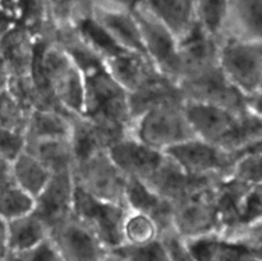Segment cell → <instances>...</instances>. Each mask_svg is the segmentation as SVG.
<instances>
[{"label":"cell","mask_w":262,"mask_h":261,"mask_svg":"<svg viewBox=\"0 0 262 261\" xmlns=\"http://www.w3.org/2000/svg\"><path fill=\"white\" fill-rule=\"evenodd\" d=\"M50 174L41 161L26 150L12 163V179L33 199L45 187Z\"/></svg>","instance_id":"f546056e"},{"label":"cell","mask_w":262,"mask_h":261,"mask_svg":"<svg viewBox=\"0 0 262 261\" xmlns=\"http://www.w3.org/2000/svg\"><path fill=\"white\" fill-rule=\"evenodd\" d=\"M143 7L158 18L178 41L196 26L194 0H146Z\"/></svg>","instance_id":"d4e9b609"},{"label":"cell","mask_w":262,"mask_h":261,"mask_svg":"<svg viewBox=\"0 0 262 261\" xmlns=\"http://www.w3.org/2000/svg\"><path fill=\"white\" fill-rule=\"evenodd\" d=\"M28 113L8 87L0 90V129L23 133Z\"/></svg>","instance_id":"d590c367"},{"label":"cell","mask_w":262,"mask_h":261,"mask_svg":"<svg viewBox=\"0 0 262 261\" xmlns=\"http://www.w3.org/2000/svg\"><path fill=\"white\" fill-rule=\"evenodd\" d=\"M260 140H262V118L247 109L235 115L232 125L217 146L238 159Z\"/></svg>","instance_id":"484cf974"},{"label":"cell","mask_w":262,"mask_h":261,"mask_svg":"<svg viewBox=\"0 0 262 261\" xmlns=\"http://www.w3.org/2000/svg\"><path fill=\"white\" fill-rule=\"evenodd\" d=\"M222 235L232 238V240L245 245L256 257L262 261V220L243 225V227L235 229L234 232Z\"/></svg>","instance_id":"f35d334b"},{"label":"cell","mask_w":262,"mask_h":261,"mask_svg":"<svg viewBox=\"0 0 262 261\" xmlns=\"http://www.w3.org/2000/svg\"><path fill=\"white\" fill-rule=\"evenodd\" d=\"M25 148L26 141L22 132L0 129V158L13 163Z\"/></svg>","instance_id":"b9f144b4"},{"label":"cell","mask_w":262,"mask_h":261,"mask_svg":"<svg viewBox=\"0 0 262 261\" xmlns=\"http://www.w3.org/2000/svg\"><path fill=\"white\" fill-rule=\"evenodd\" d=\"M230 177L248 184L262 183V153H247L241 155L233 165Z\"/></svg>","instance_id":"8d00e7d4"},{"label":"cell","mask_w":262,"mask_h":261,"mask_svg":"<svg viewBox=\"0 0 262 261\" xmlns=\"http://www.w3.org/2000/svg\"><path fill=\"white\" fill-rule=\"evenodd\" d=\"M110 76L127 91H136L145 84L165 77L145 53L120 50L104 60Z\"/></svg>","instance_id":"2e32d148"},{"label":"cell","mask_w":262,"mask_h":261,"mask_svg":"<svg viewBox=\"0 0 262 261\" xmlns=\"http://www.w3.org/2000/svg\"><path fill=\"white\" fill-rule=\"evenodd\" d=\"M73 115L53 109L31 110L23 130L26 143L68 138L71 136Z\"/></svg>","instance_id":"cb8c5ba5"},{"label":"cell","mask_w":262,"mask_h":261,"mask_svg":"<svg viewBox=\"0 0 262 261\" xmlns=\"http://www.w3.org/2000/svg\"><path fill=\"white\" fill-rule=\"evenodd\" d=\"M229 2H230V0H229Z\"/></svg>","instance_id":"681fc988"},{"label":"cell","mask_w":262,"mask_h":261,"mask_svg":"<svg viewBox=\"0 0 262 261\" xmlns=\"http://www.w3.org/2000/svg\"><path fill=\"white\" fill-rule=\"evenodd\" d=\"M186 242L196 261H261L245 245L219 233Z\"/></svg>","instance_id":"603a6c76"},{"label":"cell","mask_w":262,"mask_h":261,"mask_svg":"<svg viewBox=\"0 0 262 261\" xmlns=\"http://www.w3.org/2000/svg\"><path fill=\"white\" fill-rule=\"evenodd\" d=\"M250 187L230 176L215 183V204L220 220L219 234H227L239 227L241 209Z\"/></svg>","instance_id":"7402d4cb"},{"label":"cell","mask_w":262,"mask_h":261,"mask_svg":"<svg viewBox=\"0 0 262 261\" xmlns=\"http://www.w3.org/2000/svg\"><path fill=\"white\" fill-rule=\"evenodd\" d=\"M110 159L127 178L146 181L163 160V151L155 150L128 133L107 150Z\"/></svg>","instance_id":"5bb4252c"},{"label":"cell","mask_w":262,"mask_h":261,"mask_svg":"<svg viewBox=\"0 0 262 261\" xmlns=\"http://www.w3.org/2000/svg\"><path fill=\"white\" fill-rule=\"evenodd\" d=\"M215 183L173 202V229L184 241L197 240L220 232L219 214L214 196Z\"/></svg>","instance_id":"277c9868"},{"label":"cell","mask_w":262,"mask_h":261,"mask_svg":"<svg viewBox=\"0 0 262 261\" xmlns=\"http://www.w3.org/2000/svg\"><path fill=\"white\" fill-rule=\"evenodd\" d=\"M145 3L146 0H94V5H96V7L129 13L137 10Z\"/></svg>","instance_id":"ee69618b"},{"label":"cell","mask_w":262,"mask_h":261,"mask_svg":"<svg viewBox=\"0 0 262 261\" xmlns=\"http://www.w3.org/2000/svg\"><path fill=\"white\" fill-rule=\"evenodd\" d=\"M184 99H173L151 107L132 122L129 135L159 151L193 138L184 113Z\"/></svg>","instance_id":"3957f363"},{"label":"cell","mask_w":262,"mask_h":261,"mask_svg":"<svg viewBox=\"0 0 262 261\" xmlns=\"http://www.w3.org/2000/svg\"><path fill=\"white\" fill-rule=\"evenodd\" d=\"M186 101L202 102L238 114L248 109L247 99L223 73L220 66L178 82Z\"/></svg>","instance_id":"9c48e42d"},{"label":"cell","mask_w":262,"mask_h":261,"mask_svg":"<svg viewBox=\"0 0 262 261\" xmlns=\"http://www.w3.org/2000/svg\"><path fill=\"white\" fill-rule=\"evenodd\" d=\"M229 0H194L196 23L219 40L227 19Z\"/></svg>","instance_id":"d6a6232c"},{"label":"cell","mask_w":262,"mask_h":261,"mask_svg":"<svg viewBox=\"0 0 262 261\" xmlns=\"http://www.w3.org/2000/svg\"><path fill=\"white\" fill-rule=\"evenodd\" d=\"M184 113L194 137L216 146L237 115L222 107L194 101L184 102Z\"/></svg>","instance_id":"ac0fdd59"},{"label":"cell","mask_w":262,"mask_h":261,"mask_svg":"<svg viewBox=\"0 0 262 261\" xmlns=\"http://www.w3.org/2000/svg\"><path fill=\"white\" fill-rule=\"evenodd\" d=\"M10 252L30 250L49 240V227L35 211L7 222Z\"/></svg>","instance_id":"4316f807"},{"label":"cell","mask_w":262,"mask_h":261,"mask_svg":"<svg viewBox=\"0 0 262 261\" xmlns=\"http://www.w3.org/2000/svg\"><path fill=\"white\" fill-rule=\"evenodd\" d=\"M35 206V199L26 193L13 179L0 183V217L5 222L30 212Z\"/></svg>","instance_id":"836d02e7"},{"label":"cell","mask_w":262,"mask_h":261,"mask_svg":"<svg viewBox=\"0 0 262 261\" xmlns=\"http://www.w3.org/2000/svg\"><path fill=\"white\" fill-rule=\"evenodd\" d=\"M173 99H184L178 82L161 77L151 83L128 94V104L132 122L151 107Z\"/></svg>","instance_id":"83f0119b"},{"label":"cell","mask_w":262,"mask_h":261,"mask_svg":"<svg viewBox=\"0 0 262 261\" xmlns=\"http://www.w3.org/2000/svg\"><path fill=\"white\" fill-rule=\"evenodd\" d=\"M0 51L10 77L32 73L36 54V37L27 27L15 22L0 35Z\"/></svg>","instance_id":"e0dca14e"},{"label":"cell","mask_w":262,"mask_h":261,"mask_svg":"<svg viewBox=\"0 0 262 261\" xmlns=\"http://www.w3.org/2000/svg\"><path fill=\"white\" fill-rule=\"evenodd\" d=\"M217 181L219 179L197 178L189 176L164 153V158L158 168L146 181L142 182H145L155 193L173 204L199 189L211 186Z\"/></svg>","instance_id":"9a60e30c"},{"label":"cell","mask_w":262,"mask_h":261,"mask_svg":"<svg viewBox=\"0 0 262 261\" xmlns=\"http://www.w3.org/2000/svg\"><path fill=\"white\" fill-rule=\"evenodd\" d=\"M10 253L9 241H8L7 222L0 217V261H7Z\"/></svg>","instance_id":"f6af8a7d"},{"label":"cell","mask_w":262,"mask_h":261,"mask_svg":"<svg viewBox=\"0 0 262 261\" xmlns=\"http://www.w3.org/2000/svg\"><path fill=\"white\" fill-rule=\"evenodd\" d=\"M219 66L246 96L256 94L262 79V42L219 40Z\"/></svg>","instance_id":"8992f818"},{"label":"cell","mask_w":262,"mask_h":261,"mask_svg":"<svg viewBox=\"0 0 262 261\" xmlns=\"http://www.w3.org/2000/svg\"><path fill=\"white\" fill-rule=\"evenodd\" d=\"M73 27L76 28L82 40L102 59V61L109 56L114 55L118 51L123 50L119 46L115 45L114 41L107 36V33L94 19L92 14L79 20Z\"/></svg>","instance_id":"e575fe53"},{"label":"cell","mask_w":262,"mask_h":261,"mask_svg":"<svg viewBox=\"0 0 262 261\" xmlns=\"http://www.w3.org/2000/svg\"><path fill=\"white\" fill-rule=\"evenodd\" d=\"M7 261H61V258L51 241L48 240L30 250L10 252Z\"/></svg>","instance_id":"60d3db41"},{"label":"cell","mask_w":262,"mask_h":261,"mask_svg":"<svg viewBox=\"0 0 262 261\" xmlns=\"http://www.w3.org/2000/svg\"><path fill=\"white\" fill-rule=\"evenodd\" d=\"M49 240L61 261H101L110 252L90 228L73 215L53 225Z\"/></svg>","instance_id":"8fae6325"},{"label":"cell","mask_w":262,"mask_h":261,"mask_svg":"<svg viewBox=\"0 0 262 261\" xmlns=\"http://www.w3.org/2000/svg\"><path fill=\"white\" fill-rule=\"evenodd\" d=\"M74 191L73 170L54 171L45 187L35 197L33 211L46 223L49 232L53 225L72 215Z\"/></svg>","instance_id":"7c38bea8"},{"label":"cell","mask_w":262,"mask_h":261,"mask_svg":"<svg viewBox=\"0 0 262 261\" xmlns=\"http://www.w3.org/2000/svg\"><path fill=\"white\" fill-rule=\"evenodd\" d=\"M186 173L197 178L222 179L229 177L235 156L219 146L193 137L164 151Z\"/></svg>","instance_id":"ba28073f"},{"label":"cell","mask_w":262,"mask_h":261,"mask_svg":"<svg viewBox=\"0 0 262 261\" xmlns=\"http://www.w3.org/2000/svg\"><path fill=\"white\" fill-rule=\"evenodd\" d=\"M127 206L91 196L76 186L72 215L90 228L109 251L122 246V224Z\"/></svg>","instance_id":"5b68a950"},{"label":"cell","mask_w":262,"mask_h":261,"mask_svg":"<svg viewBox=\"0 0 262 261\" xmlns=\"http://www.w3.org/2000/svg\"><path fill=\"white\" fill-rule=\"evenodd\" d=\"M258 220H262V183L248 188L241 209V224L238 228Z\"/></svg>","instance_id":"ab89813d"},{"label":"cell","mask_w":262,"mask_h":261,"mask_svg":"<svg viewBox=\"0 0 262 261\" xmlns=\"http://www.w3.org/2000/svg\"><path fill=\"white\" fill-rule=\"evenodd\" d=\"M101 261H128L124 256H122L120 253H118L117 251H110Z\"/></svg>","instance_id":"7dc6e473"},{"label":"cell","mask_w":262,"mask_h":261,"mask_svg":"<svg viewBox=\"0 0 262 261\" xmlns=\"http://www.w3.org/2000/svg\"><path fill=\"white\" fill-rule=\"evenodd\" d=\"M32 77L53 109L82 115L84 76L53 36L36 37Z\"/></svg>","instance_id":"6da1fadb"},{"label":"cell","mask_w":262,"mask_h":261,"mask_svg":"<svg viewBox=\"0 0 262 261\" xmlns=\"http://www.w3.org/2000/svg\"><path fill=\"white\" fill-rule=\"evenodd\" d=\"M257 92H262V79H261V84H260V89H258Z\"/></svg>","instance_id":"c3c4849f"},{"label":"cell","mask_w":262,"mask_h":261,"mask_svg":"<svg viewBox=\"0 0 262 261\" xmlns=\"http://www.w3.org/2000/svg\"><path fill=\"white\" fill-rule=\"evenodd\" d=\"M178 50L181 63L178 82L219 66V40L205 32L197 23L178 41Z\"/></svg>","instance_id":"4fadbf2b"},{"label":"cell","mask_w":262,"mask_h":261,"mask_svg":"<svg viewBox=\"0 0 262 261\" xmlns=\"http://www.w3.org/2000/svg\"><path fill=\"white\" fill-rule=\"evenodd\" d=\"M133 14L140 27L146 55L164 76L178 82L181 77L178 38L143 5Z\"/></svg>","instance_id":"30bf717a"},{"label":"cell","mask_w":262,"mask_h":261,"mask_svg":"<svg viewBox=\"0 0 262 261\" xmlns=\"http://www.w3.org/2000/svg\"><path fill=\"white\" fill-rule=\"evenodd\" d=\"M84 76L83 115L104 127L129 133L130 118L128 94L109 74L105 66L87 72Z\"/></svg>","instance_id":"7a4b0ae2"},{"label":"cell","mask_w":262,"mask_h":261,"mask_svg":"<svg viewBox=\"0 0 262 261\" xmlns=\"http://www.w3.org/2000/svg\"><path fill=\"white\" fill-rule=\"evenodd\" d=\"M25 150L32 154L38 161H41L50 173L73 170L74 164H76L69 137L28 142L26 143Z\"/></svg>","instance_id":"f1b7e54d"},{"label":"cell","mask_w":262,"mask_h":261,"mask_svg":"<svg viewBox=\"0 0 262 261\" xmlns=\"http://www.w3.org/2000/svg\"><path fill=\"white\" fill-rule=\"evenodd\" d=\"M91 14L115 45L123 50L145 53L140 27L133 13L94 5Z\"/></svg>","instance_id":"44dd1931"},{"label":"cell","mask_w":262,"mask_h":261,"mask_svg":"<svg viewBox=\"0 0 262 261\" xmlns=\"http://www.w3.org/2000/svg\"><path fill=\"white\" fill-rule=\"evenodd\" d=\"M77 187L104 201L124 205L127 177L118 169L107 151L77 161L73 168Z\"/></svg>","instance_id":"52a82bcc"},{"label":"cell","mask_w":262,"mask_h":261,"mask_svg":"<svg viewBox=\"0 0 262 261\" xmlns=\"http://www.w3.org/2000/svg\"><path fill=\"white\" fill-rule=\"evenodd\" d=\"M164 246H165L170 261H196L189 251L188 245L183 238L179 237L174 229L168 230L160 235Z\"/></svg>","instance_id":"7bdbcfd3"},{"label":"cell","mask_w":262,"mask_h":261,"mask_svg":"<svg viewBox=\"0 0 262 261\" xmlns=\"http://www.w3.org/2000/svg\"><path fill=\"white\" fill-rule=\"evenodd\" d=\"M46 14L54 30L71 27L92 13L94 0H45Z\"/></svg>","instance_id":"1f68e13d"},{"label":"cell","mask_w":262,"mask_h":261,"mask_svg":"<svg viewBox=\"0 0 262 261\" xmlns=\"http://www.w3.org/2000/svg\"><path fill=\"white\" fill-rule=\"evenodd\" d=\"M160 238V229L147 214L127 209L122 224V246H143Z\"/></svg>","instance_id":"4dcf8cb0"},{"label":"cell","mask_w":262,"mask_h":261,"mask_svg":"<svg viewBox=\"0 0 262 261\" xmlns=\"http://www.w3.org/2000/svg\"><path fill=\"white\" fill-rule=\"evenodd\" d=\"M124 202L127 209L150 215L159 225L160 235L173 229V204L155 193L141 179H127Z\"/></svg>","instance_id":"ffe728a7"},{"label":"cell","mask_w":262,"mask_h":261,"mask_svg":"<svg viewBox=\"0 0 262 261\" xmlns=\"http://www.w3.org/2000/svg\"><path fill=\"white\" fill-rule=\"evenodd\" d=\"M222 38L262 42V0H230Z\"/></svg>","instance_id":"d6986e66"},{"label":"cell","mask_w":262,"mask_h":261,"mask_svg":"<svg viewBox=\"0 0 262 261\" xmlns=\"http://www.w3.org/2000/svg\"><path fill=\"white\" fill-rule=\"evenodd\" d=\"M247 106L251 112L262 118V92H256L247 99Z\"/></svg>","instance_id":"bcb514c9"},{"label":"cell","mask_w":262,"mask_h":261,"mask_svg":"<svg viewBox=\"0 0 262 261\" xmlns=\"http://www.w3.org/2000/svg\"><path fill=\"white\" fill-rule=\"evenodd\" d=\"M117 251L128 261H170L161 238L143 246H120Z\"/></svg>","instance_id":"74e56055"}]
</instances>
